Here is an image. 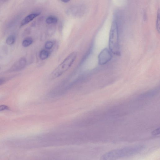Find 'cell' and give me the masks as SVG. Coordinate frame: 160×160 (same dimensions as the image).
<instances>
[{"mask_svg": "<svg viewBox=\"0 0 160 160\" xmlns=\"http://www.w3.org/2000/svg\"><path fill=\"white\" fill-rule=\"evenodd\" d=\"M15 41V36L14 34L10 35L6 39V43L8 45H13Z\"/></svg>", "mask_w": 160, "mask_h": 160, "instance_id": "obj_10", "label": "cell"}, {"mask_svg": "<svg viewBox=\"0 0 160 160\" xmlns=\"http://www.w3.org/2000/svg\"><path fill=\"white\" fill-rule=\"evenodd\" d=\"M39 15L40 14L38 13H34L29 14L23 19L21 22V26H24L28 24Z\"/></svg>", "mask_w": 160, "mask_h": 160, "instance_id": "obj_6", "label": "cell"}, {"mask_svg": "<svg viewBox=\"0 0 160 160\" xmlns=\"http://www.w3.org/2000/svg\"><path fill=\"white\" fill-rule=\"evenodd\" d=\"M77 53L73 52L70 54L64 61L54 70L50 76V79H54L59 77L71 67L75 61Z\"/></svg>", "mask_w": 160, "mask_h": 160, "instance_id": "obj_3", "label": "cell"}, {"mask_svg": "<svg viewBox=\"0 0 160 160\" xmlns=\"http://www.w3.org/2000/svg\"><path fill=\"white\" fill-rule=\"evenodd\" d=\"M62 2H64L65 3H67L69 1H62Z\"/></svg>", "mask_w": 160, "mask_h": 160, "instance_id": "obj_16", "label": "cell"}, {"mask_svg": "<svg viewBox=\"0 0 160 160\" xmlns=\"http://www.w3.org/2000/svg\"><path fill=\"white\" fill-rule=\"evenodd\" d=\"M45 21L48 24H56L58 22V19L56 17L50 16L46 19Z\"/></svg>", "mask_w": 160, "mask_h": 160, "instance_id": "obj_9", "label": "cell"}, {"mask_svg": "<svg viewBox=\"0 0 160 160\" xmlns=\"http://www.w3.org/2000/svg\"><path fill=\"white\" fill-rule=\"evenodd\" d=\"M49 53L48 50L44 49L40 52L39 54V57L42 60H46L47 58L49 56Z\"/></svg>", "mask_w": 160, "mask_h": 160, "instance_id": "obj_8", "label": "cell"}, {"mask_svg": "<svg viewBox=\"0 0 160 160\" xmlns=\"http://www.w3.org/2000/svg\"><path fill=\"white\" fill-rule=\"evenodd\" d=\"M33 40L31 37H27L23 40L22 43V45L25 47H27L32 44Z\"/></svg>", "mask_w": 160, "mask_h": 160, "instance_id": "obj_7", "label": "cell"}, {"mask_svg": "<svg viewBox=\"0 0 160 160\" xmlns=\"http://www.w3.org/2000/svg\"><path fill=\"white\" fill-rule=\"evenodd\" d=\"M109 48L112 54L117 56H120L119 30L117 23L115 20L113 21L112 23L109 36Z\"/></svg>", "mask_w": 160, "mask_h": 160, "instance_id": "obj_2", "label": "cell"}, {"mask_svg": "<svg viewBox=\"0 0 160 160\" xmlns=\"http://www.w3.org/2000/svg\"><path fill=\"white\" fill-rule=\"evenodd\" d=\"M27 61L25 57L20 58L15 62L10 69L11 71H17L24 68L26 64Z\"/></svg>", "mask_w": 160, "mask_h": 160, "instance_id": "obj_5", "label": "cell"}, {"mask_svg": "<svg viewBox=\"0 0 160 160\" xmlns=\"http://www.w3.org/2000/svg\"><path fill=\"white\" fill-rule=\"evenodd\" d=\"M160 12L159 10L158 12L157 21V29L159 33L160 31Z\"/></svg>", "mask_w": 160, "mask_h": 160, "instance_id": "obj_11", "label": "cell"}, {"mask_svg": "<svg viewBox=\"0 0 160 160\" xmlns=\"http://www.w3.org/2000/svg\"><path fill=\"white\" fill-rule=\"evenodd\" d=\"M160 133V128H159L155 130L152 133V135L154 136L158 135Z\"/></svg>", "mask_w": 160, "mask_h": 160, "instance_id": "obj_14", "label": "cell"}, {"mask_svg": "<svg viewBox=\"0 0 160 160\" xmlns=\"http://www.w3.org/2000/svg\"><path fill=\"white\" fill-rule=\"evenodd\" d=\"M53 46V43L52 41H48L46 43L45 47L46 49H52Z\"/></svg>", "mask_w": 160, "mask_h": 160, "instance_id": "obj_12", "label": "cell"}, {"mask_svg": "<svg viewBox=\"0 0 160 160\" xmlns=\"http://www.w3.org/2000/svg\"><path fill=\"white\" fill-rule=\"evenodd\" d=\"M10 107L5 105H0V111L5 110H10Z\"/></svg>", "mask_w": 160, "mask_h": 160, "instance_id": "obj_13", "label": "cell"}, {"mask_svg": "<svg viewBox=\"0 0 160 160\" xmlns=\"http://www.w3.org/2000/svg\"><path fill=\"white\" fill-rule=\"evenodd\" d=\"M5 81L4 79H0V85L2 84L5 82Z\"/></svg>", "mask_w": 160, "mask_h": 160, "instance_id": "obj_15", "label": "cell"}, {"mask_svg": "<svg viewBox=\"0 0 160 160\" xmlns=\"http://www.w3.org/2000/svg\"><path fill=\"white\" fill-rule=\"evenodd\" d=\"M144 148L145 147L143 145H138L115 149L103 155L100 160H116L130 157L140 153Z\"/></svg>", "mask_w": 160, "mask_h": 160, "instance_id": "obj_1", "label": "cell"}, {"mask_svg": "<svg viewBox=\"0 0 160 160\" xmlns=\"http://www.w3.org/2000/svg\"><path fill=\"white\" fill-rule=\"evenodd\" d=\"M112 53L110 49L105 48L99 54L98 59L99 63L102 65L106 64L112 59Z\"/></svg>", "mask_w": 160, "mask_h": 160, "instance_id": "obj_4", "label": "cell"}]
</instances>
